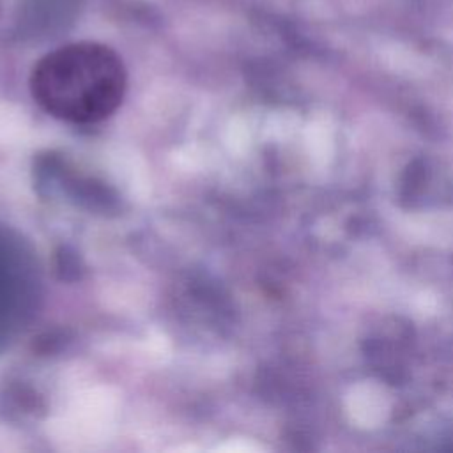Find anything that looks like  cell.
<instances>
[{
    "instance_id": "cell-1",
    "label": "cell",
    "mask_w": 453,
    "mask_h": 453,
    "mask_svg": "<svg viewBox=\"0 0 453 453\" xmlns=\"http://www.w3.org/2000/svg\"><path fill=\"white\" fill-rule=\"evenodd\" d=\"M127 74L122 58L101 42H71L46 53L32 69L30 92L51 117L94 124L122 103Z\"/></svg>"
}]
</instances>
